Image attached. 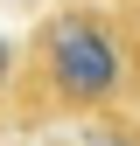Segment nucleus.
<instances>
[{
  "instance_id": "1",
  "label": "nucleus",
  "mask_w": 140,
  "mask_h": 146,
  "mask_svg": "<svg viewBox=\"0 0 140 146\" xmlns=\"http://www.w3.org/2000/svg\"><path fill=\"white\" fill-rule=\"evenodd\" d=\"M42 63L63 104H105L119 90V42L98 14H56L42 35Z\"/></svg>"
},
{
  "instance_id": "2",
  "label": "nucleus",
  "mask_w": 140,
  "mask_h": 146,
  "mask_svg": "<svg viewBox=\"0 0 140 146\" xmlns=\"http://www.w3.org/2000/svg\"><path fill=\"white\" fill-rule=\"evenodd\" d=\"M98 146H140V139H133V132H105Z\"/></svg>"
},
{
  "instance_id": "3",
  "label": "nucleus",
  "mask_w": 140,
  "mask_h": 146,
  "mask_svg": "<svg viewBox=\"0 0 140 146\" xmlns=\"http://www.w3.org/2000/svg\"><path fill=\"white\" fill-rule=\"evenodd\" d=\"M0 77H7V42H0Z\"/></svg>"
}]
</instances>
